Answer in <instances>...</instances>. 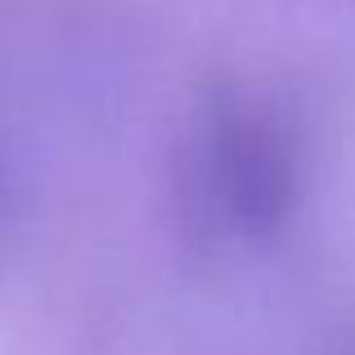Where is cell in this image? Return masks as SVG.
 Returning a JSON list of instances; mask_svg holds the SVG:
<instances>
[{"instance_id": "obj_1", "label": "cell", "mask_w": 355, "mask_h": 355, "mask_svg": "<svg viewBox=\"0 0 355 355\" xmlns=\"http://www.w3.org/2000/svg\"><path fill=\"white\" fill-rule=\"evenodd\" d=\"M302 189L293 121L252 95H216L193 121L180 162V207L211 243H266Z\"/></svg>"}]
</instances>
